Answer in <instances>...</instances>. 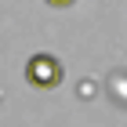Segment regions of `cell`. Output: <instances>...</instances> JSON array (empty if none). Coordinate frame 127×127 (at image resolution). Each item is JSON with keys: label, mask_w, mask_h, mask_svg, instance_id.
<instances>
[{"label": "cell", "mask_w": 127, "mask_h": 127, "mask_svg": "<svg viewBox=\"0 0 127 127\" xmlns=\"http://www.w3.org/2000/svg\"><path fill=\"white\" fill-rule=\"evenodd\" d=\"M62 76H65V69H62V62L55 58V55H33V58L26 62V80H29L33 87H40V91L58 87Z\"/></svg>", "instance_id": "1"}, {"label": "cell", "mask_w": 127, "mask_h": 127, "mask_svg": "<svg viewBox=\"0 0 127 127\" xmlns=\"http://www.w3.org/2000/svg\"><path fill=\"white\" fill-rule=\"evenodd\" d=\"M51 7H69V4H73V0H47Z\"/></svg>", "instance_id": "2"}]
</instances>
